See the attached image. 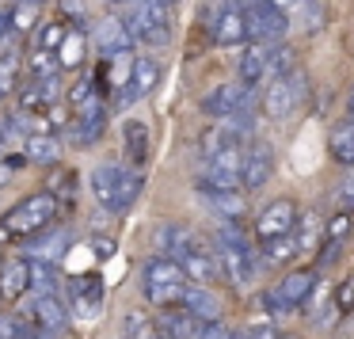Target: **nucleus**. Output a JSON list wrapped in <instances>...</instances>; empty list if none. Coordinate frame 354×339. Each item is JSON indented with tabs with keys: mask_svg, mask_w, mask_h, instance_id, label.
Wrapping results in <instances>:
<instances>
[{
	"mask_svg": "<svg viewBox=\"0 0 354 339\" xmlns=\"http://www.w3.org/2000/svg\"><path fill=\"white\" fill-rule=\"evenodd\" d=\"M160 331H156V320H149V313H141V309H130V313L122 316V331H118V339H156Z\"/></svg>",
	"mask_w": 354,
	"mask_h": 339,
	"instance_id": "nucleus-31",
	"label": "nucleus"
},
{
	"mask_svg": "<svg viewBox=\"0 0 354 339\" xmlns=\"http://www.w3.org/2000/svg\"><path fill=\"white\" fill-rule=\"evenodd\" d=\"M214 255H217V263H221V275H229L232 286H248L255 275H259V252L248 244V237L232 221L217 229Z\"/></svg>",
	"mask_w": 354,
	"mask_h": 339,
	"instance_id": "nucleus-1",
	"label": "nucleus"
},
{
	"mask_svg": "<svg viewBox=\"0 0 354 339\" xmlns=\"http://www.w3.org/2000/svg\"><path fill=\"white\" fill-rule=\"evenodd\" d=\"M270 172H274V153H270V145H267V141H252V145L244 149L240 187H248V191H259V187L270 179Z\"/></svg>",
	"mask_w": 354,
	"mask_h": 339,
	"instance_id": "nucleus-17",
	"label": "nucleus"
},
{
	"mask_svg": "<svg viewBox=\"0 0 354 339\" xmlns=\"http://www.w3.org/2000/svg\"><path fill=\"white\" fill-rule=\"evenodd\" d=\"M16 84H19V54L8 50V54H0V100L16 92Z\"/></svg>",
	"mask_w": 354,
	"mask_h": 339,
	"instance_id": "nucleus-35",
	"label": "nucleus"
},
{
	"mask_svg": "<svg viewBox=\"0 0 354 339\" xmlns=\"http://www.w3.org/2000/svg\"><path fill=\"white\" fill-rule=\"evenodd\" d=\"M69 35V24H46L39 35V50H50V54H57V46H62V39Z\"/></svg>",
	"mask_w": 354,
	"mask_h": 339,
	"instance_id": "nucleus-38",
	"label": "nucleus"
},
{
	"mask_svg": "<svg viewBox=\"0 0 354 339\" xmlns=\"http://www.w3.org/2000/svg\"><path fill=\"white\" fill-rule=\"evenodd\" d=\"M293 221H297V206L290 199H278L270 206H263V214L255 217V232H259V240H267L278 237V232H290Z\"/></svg>",
	"mask_w": 354,
	"mask_h": 339,
	"instance_id": "nucleus-19",
	"label": "nucleus"
},
{
	"mask_svg": "<svg viewBox=\"0 0 354 339\" xmlns=\"http://www.w3.org/2000/svg\"><path fill=\"white\" fill-rule=\"evenodd\" d=\"M267 42H255V46H248L244 54H240V80H244L248 88L263 84L267 80Z\"/></svg>",
	"mask_w": 354,
	"mask_h": 339,
	"instance_id": "nucleus-27",
	"label": "nucleus"
},
{
	"mask_svg": "<svg viewBox=\"0 0 354 339\" xmlns=\"http://www.w3.org/2000/svg\"><path fill=\"white\" fill-rule=\"evenodd\" d=\"M92 39H95V50H100L103 57H122L133 50V35H130V27H126V19H118V16L100 19Z\"/></svg>",
	"mask_w": 354,
	"mask_h": 339,
	"instance_id": "nucleus-16",
	"label": "nucleus"
},
{
	"mask_svg": "<svg viewBox=\"0 0 354 339\" xmlns=\"http://www.w3.org/2000/svg\"><path fill=\"white\" fill-rule=\"evenodd\" d=\"M65 305H69V313L80 316V320L100 316L103 313V282H100V275H77V278H69Z\"/></svg>",
	"mask_w": 354,
	"mask_h": 339,
	"instance_id": "nucleus-9",
	"label": "nucleus"
},
{
	"mask_svg": "<svg viewBox=\"0 0 354 339\" xmlns=\"http://www.w3.org/2000/svg\"><path fill=\"white\" fill-rule=\"evenodd\" d=\"M8 240H12V232L4 229V221H0V244H8Z\"/></svg>",
	"mask_w": 354,
	"mask_h": 339,
	"instance_id": "nucleus-50",
	"label": "nucleus"
},
{
	"mask_svg": "<svg viewBox=\"0 0 354 339\" xmlns=\"http://www.w3.org/2000/svg\"><path fill=\"white\" fill-rule=\"evenodd\" d=\"M126 27H130L133 42L141 46H168L171 39V8L149 4V0H133L126 12Z\"/></svg>",
	"mask_w": 354,
	"mask_h": 339,
	"instance_id": "nucleus-4",
	"label": "nucleus"
},
{
	"mask_svg": "<svg viewBox=\"0 0 354 339\" xmlns=\"http://www.w3.org/2000/svg\"><path fill=\"white\" fill-rule=\"evenodd\" d=\"M244 39H248L244 12L232 8V4H225V8L217 12V19H214V42H217V46H240Z\"/></svg>",
	"mask_w": 354,
	"mask_h": 339,
	"instance_id": "nucleus-22",
	"label": "nucleus"
},
{
	"mask_svg": "<svg viewBox=\"0 0 354 339\" xmlns=\"http://www.w3.org/2000/svg\"><path fill=\"white\" fill-rule=\"evenodd\" d=\"M328 153H331V161H339V164H346V168H354V118H346V122H339L335 130H331Z\"/></svg>",
	"mask_w": 354,
	"mask_h": 339,
	"instance_id": "nucleus-28",
	"label": "nucleus"
},
{
	"mask_svg": "<svg viewBox=\"0 0 354 339\" xmlns=\"http://www.w3.org/2000/svg\"><path fill=\"white\" fill-rule=\"evenodd\" d=\"M141 282H145V297L153 301L156 309L179 305V297H183V290H187L183 267H179V259H168V255H153V259L145 263Z\"/></svg>",
	"mask_w": 354,
	"mask_h": 339,
	"instance_id": "nucleus-3",
	"label": "nucleus"
},
{
	"mask_svg": "<svg viewBox=\"0 0 354 339\" xmlns=\"http://www.w3.org/2000/svg\"><path fill=\"white\" fill-rule=\"evenodd\" d=\"M122 145H126V156H130L133 164H145L149 161V126L138 122V118H130V122L122 126Z\"/></svg>",
	"mask_w": 354,
	"mask_h": 339,
	"instance_id": "nucleus-29",
	"label": "nucleus"
},
{
	"mask_svg": "<svg viewBox=\"0 0 354 339\" xmlns=\"http://www.w3.org/2000/svg\"><path fill=\"white\" fill-rule=\"evenodd\" d=\"M103 126H107V103H103L100 95H92V100H84L77 107V115L69 118L65 138H69L77 149H92L95 141L103 138Z\"/></svg>",
	"mask_w": 354,
	"mask_h": 339,
	"instance_id": "nucleus-6",
	"label": "nucleus"
},
{
	"mask_svg": "<svg viewBox=\"0 0 354 339\" xmlns=\"http://www.w3.org/2000/svg\"><path fill=\"white\" fill-rule=\"evenodd\" d=\"M252 103V88L240 80V84H217L214 92L202 100V115H209V118H229L232 111H240V107H248Z\"/></svg>",
	"mask_w": 354,
	"mask_h": 339,
	"instance_id": "nucleus-15",
	"label": "nucleus"
},
{
	"mask_svg": "<svg viewBox=\"0 0 354 339\" xmlns=\"http://www.w3.org/2000/svg\"><path fill=\"white\" fill-rule=\"evenodd\" d=\"M313 286H316V271H293V275H286L274 290L263 293V305H267L270 313H290V309L305 305Z\"/></svg>",
	"mask_w": 354,
	"mask_h": 339,
	"instance_id": "nucleus-8",
	"label": "nucleus"
},
{
	"mask_svg": "<svg viewBox=\"0 0 354 339\" xmlns=\"http://www.w3.org/2000/svg\"><path fill=\"white\" fill-rule=\"evenodd\" d=\"M27 164V156H8V161H0V183H8L12 172H19Z\"/></svg>",
	"mask_w": 354,
	"mask_h": 339,
	"instance_id": "nucleus-45",
	"label": "nucleus"
},
{
	"mask_svg": "<svg viewBox=\"0 0 354 339\" xmlns=\"http://www.w3.org/2000/svg\"><path fill=\"white\" fill-rule=\"evenodd\" d=\"M24 153H27V161H35V164H50L57 156V138L54 134H31V138L24 141Z\"/></svg>",
	"mask_w": 354,
	"mask_h": 339,
	"instance_id": "nucleus-33",
	"label": "nucleus"
},
{
	"mask_svg": "<svg viewBox=\"0 0 354 339\" xmlns=\"http://www.w3.org/2000/svg\"><path fill=\"white\" fill-rule=\"evenodd\" d=\"M293 237H297V248H301V252H305V248H313L316 240L324 237V217L316 214V210L297 214V221H293Z\"/></svg>",
	"mask_w": 354,
	"mask_h": 339,
	"instance_id": "nucleus-30",
	"label": "nucleus"
},
{
	"mask_svg": "<svg viewBox=\"0 0 354 339\" xmlns=\"http://www.w3.org/2000/svg\"><path fill=\"white\" fill-rule=\"evenodd\" d=\"M351 297H354V282H343V286H339L335 305H339V309H351Z\"/></svg>",
	"mask_w": 354,
	"mask_h": 339,
	"instance_id": "nucleus-48",
	"label": "nucleus"
},
{
	"mask_svg": "<svg viewBox=\"0 0 354 339\" xmlns=\"http://www.w3.org/2000/svg\"><path fill=\"white\" fill-rule=\"evenodd\" d=\"M179 267H183V275L191 278V282H198V286H209L217 275H221V263H217V255L209 252V248H202L198 240L187 248V255L179 259Z\"/></svg>",
	"mask_w": 354,
	"mask_h": 339,
	"instance_id": "nucleus-18",
	"label": "nucleus"
},
{
	"mask_svg": "<svg viewBox=\"0 0 354 339\" xmlns=\"http://www.w3.org/2000/svg\"><path fill=\"white\" fill-rule=\"evenodd\" d=\"M31 4H39V0H31Z\"/></svg>",
	"mask_w": 354,
	"mask_h": 339,
	"instance_id": "nucleus-58",
	"label": "nucleus"
},
{
	"mask_svg": "<svg viewBox=\"0 0 354 339\" xmlns=\"http://www.w3.org/2000/svg\"><path fill=\"white\" fill-rule=\"evenodd\" d=\"M92 95H95V80H92V77H80L77 84L69 88V95H65V103H69V107L77 111L80 103H84V100H92Z\"/></svg>",
	"mask_w": 354,
	"mask_h": 339,
	"instance_id": "nucleus-39",
	"label": "nucleus"
},
{
	"mask_svg": "<svg viewBox=\"0 0 354 339\" xmlns=\"http://www.w3.org/2000/svg\"><path fill=\"white\" fill-rule=\"evenodd\" d=\"M107 4H115V8H118V4H133V0H107Z\"/></svg>",
	"mask_w": 354,
	"mask_h": 339,
	"instance_id": "nucleus-54",
	"label": "nucleus"
},
{
	"mask_svg": "<svg viewBox=\"0 0 354 339\" xmlns=\"http://www.w3.org/2000/svg\"><path fill=\"white\" fill-rule=\"evenodd\" d=\"M77 172L73 168H65V172H54V176H46V191L54 194L57 202H73L77 199Z\"/></svg>",
	"mask_w": 354,
	"mask_h": 339,
	"instance_id": "nucleus-34",
	"label": "nucleus"
},
{
	"mask_svg": "<svg viewBox=\"0 0 354 339\" xmlns=\"http://www.w3.org/2000/svg\"><path fill=\"white\" fill-rule=\"evenodd\" d=\"M198 316L187 313L183 305H164L160 316H156V331L168 339H198Z\"/></svg>",
	"mask_w": 354,
	"mask_h": 339,
	"instance_id": "nucleus-20",
	"label": "nucleus"
},
{
	"mask_svg": "<svg viewBox=\"0 0 354 339\" xmlns=\"http://www.w3.org/2000/svg\"><path fill=\"white\" fill-rule=\"evenodd\" d=\"M57 206H62V202H57L50 191L27 194L19 206H12L8 214H4V229H8L12 237H31V232H39V229H46V225H54Z\"/></svg>",
	"mask_w": 354,
	"mask_h": 339,
	"instance_id": "nucleus-5",
	"label": "nucleus"
},
{
	"mask_svg": "<svg viewBox=\"0 0 354 339\" xmlns=\"http://www.w3.org/2000/svg\"><path fill=\"white\" fill-rule=\"evenodd\" d=\"M31 290L35 293H57V267L54 263H31Z\"/></svg>",
	"mask_w": 354,
	"mask_h": 339,
	"instance_id": "nucleus-36",
	"label": "nucleus"
},
{
	"mask_svg": "<svg viewBox=\"0 0 354 339\" xmlns=\"http://www.w3.org/2000/svg\"><path fill=\"white\" fill-rule=\"evenodd\" d=\"M149 4H160V8H171V0H149Z\"/></svg>",
	"mask_w": 354,
	"mask_h": 339,
	"instance_id": "nucleus-53",
	"label": "nucleus"
},
{
	"mask_svg": "<svg viewBox=\"0 0 354 339\" xmlns=\"http://www.w3.org/2000/svg\"><path fill=\"white\" fill-rule=\"evenodd\" d=\"M286 73H293V50L290 46L267 50V80L270 77H286Z\"/></svg>",
	"mask_w": 354,
	"mask_h": 339,
	"instance_id": "nucleus-37",
	"label": "nucleus"
},
{
	"mask_svg": "<svg viewBox=\"0 0 354 339\" xmlns=\"http://www.w3.org/2000/svg\"><path fill=\"white\" fill-rule=\"evenodd\" d=\"M80 57H84V31H80V27H69V35H65L62 46H57V65H62V69H77Z\"/></svg>",
	"mask_w": 354,
	"mask_h": 339,
	"instance_id": "nucleus-32",
	"label": "nucleus"
},
{
	"mask_svg": "<svg viewBox=\"0 0 354 339\" xmlns=\"http://www.w3.org/2000/svg\"><path fill=\"white\" fill-rule=\"evenodd\" d=\"M198 194L206 199V206L214 210V214H221L225 221H240L244 217V210H248V202H244V194L236 191V187H198Z\"/></svg>",
	"mask_w": 354,
	"mask_h": 339,
	"instance_id": "nucleus-21",
	"label": "nucleus"
},
{
	"mask_svg": "<svg viewBox=\"0 0 354 339\" xmlns=\"http://www.w3.org/2000/svg\"><path fill=\"white\" fill-rule=\"evenodd\" d=\"M335 206L343 210V214H351V210H354V176L343 179V187H339V194H335Z\"/></svg>",
	"mask_w": 354,
	"mask_h": 339,
	"instance_id": "nucleus-42",
	"label": "nucleus"
},
{
	"mask_svg": "<svg viewBox=\"0 0 354 339\" xmlns=\"http://www.w3.org/2000/svg\"><path fill=\"white\" fill-rule=\"evenodd\" d=\"M259 263H267V267H278V263H290L293 255L301 252L297 248V237H293V229L290 232H278V237H267V240H259Z\"/></svg>",
	"mask_w": 354,
	"mask_h": 339,
	"instance_id": "nucleus-24",
	"label": "nucleus"
},
{
	"mask_svg": "<svg viewBox=\"0 0 354 339\" xmlns=\"http://www.w3.org/2000/svg\"><path fill=\"white\" fill-rule=\"evenodd\" d=\"M156 339H168V336H156Z\"/></svg>",
	"mask_w": 354,
	"mask_h": 339,
	"instance_id": "nucleus-57",
	"label": "nucleus"
},
{
	"mask_svg": "<svg viewBox=\"0 0 354 339\" xmlns=\"http://www.w3.org/2000/svg\"><path fill=\"white\" fill-rule=\"evenodd\" d=\"M92 194L107 214H126L141 194V176L133 168L100 164V168L92 172Z\"/></svg>",
	"mask_w": 354,
	"mask_h": 339,
	"instance_id": "nucleus-2",
	"label": "nucleus"
},
{
	"mask_svg": "<svg viewBox=\"0 0 354 339\" xmlns=\"http://www.w3.org/2000/svg\"><path fill=\"white\" fill-rule=\"evenodd\" d=\"M244 19H248V35H252L255 42H274L286 35V12L278 8V4H270V0H255V4H248L244 8Z\"/></svg>",
	"mask_w": 354,
	"mask_h": 339,
	"instance_id": "nucleus-10",
	"label": "nucleus"
},
{
	"mask_svg": "<svg viewBox=\"0 0 354 339\" xmlns=\"http://www.w3.org/2000/svg\"><path fill=\"white\" fill-rule=\"evenodd\" d=\"M24 328V316H0V339H16Z\"/></svg>",
	"mask_w": 354,
	"mask_h": 339,
	"instance_id": "nucleus-44",
	"label": "nucleus"
},
{
	"mask_svg": "<svg viewBox=\"0 0 354 339\" xmlns=\"http://www.w3.org/2000/svg\"><path fill=\"white\" fill-rule=\"evenodd\" d=\"M73 248V232L69 229H39V232H31V240H24V255L27 259H39V263H62L65 259V252Z\"/></svg>",
	"mask_w": 354,
	"mask_h": 339,
	"instance_id": "nucleus-13",
	"label": "nucleus"
},
{
	"mask_svg": "<svg viewBox=\"0 0 354 339\" xmlns=\"http://www.w3.org/2000/svg\"><path fill=\"white\" fill-rule=\"evenodd\" d=\"M8 27H12V16H8V12H0V39L8 35Z\"/></svg>",
	"mask_w": 354,
	"mask_h": 339,
	"instance_id": "nucleus-49",
	"label": "nucleus"
},
{
	"mask_svg": "<svg viewBox=\"0 0 354 339\" xmlns=\"http://www.w3.org/2000/svg\"><path fill=\"white\" fill-rule=\"evenodd\" d=\"M240 168H244V149L225 145L221 153H214L206 161V172L198 176V187H240Z\"/></svg>",
	"mask_w": 354,
	"mask_h": 339,
	"instance_id": "nucleus-11",
	"label": "nucleus"
},
{
	"mask_svg": "<svg viewBox=\"0 0 354 339\" xmlns=\"http://www.w3.org/2000/svg\"><path fill=\"white\" fill-rule=\"evenodd\" d=\"M27 286H31V263L27 259H12L0 267V297L16 301V297H24Z\"/></svg>",
	"mask_w": 354,
	"mask_h": 339,
	"instance_id": "nucleus-23",
	"label": "nucleus"
},
{
	"mask_svg": "<svg viewBox=\"0 0 354 339\" xmlns=\"http://www.w3.org/2000/svg\"><path fill=\"white\" fill-rule=\"evenodd\" d=\"M301 95H305V77H301V73H286V77H270L267 92H263V111H267V118H274V122H282V118H290L293 111H297Z\"/></svg>",
	"mask_w": 354,
	"mask_h": 339,
	"instance_id": "nucleus-7",
	"label": "nucleus"
},
{
	"mask_svg": "<svg viewBox=\"0 0 354 339\" xmlns=\"http://www.w3.org/2000/svg\"><path fill=\"white\" fill-rule=\"evenodd\" d=\"M278 339H297V336H282V331H278Z\"/></svg>",
	"mask_w": 354,
	"mask_h": 339,
	"instance_id": "nucleus-55",
	"label": "nucleus"
},
{
	"mask_svg": "<svg viewBox=\"0 0 354 339\" xmlns=\"http://www.w3.org/2000/svg\"><path fill=\"white\" fill-rule=\"evenodd\" d=\"M62 16H65V24H69V27H80V31H84V24H88L84 0H62Z\"/></svg>",
	"mask_w": 354,
	"mask_h": 339,
	"instance_id": "nucleus-40",
	"label": "nucleus"
},
{
	"mask_svg": "<svg viewBox=\"0 0 354 339\" xmlns=\"http://www.w3.org/2000/svg\"><path fill=\"white\" fill-rule=\"evenodd\" d=\"M346 111H351V118H354V88H351V100H346Z\"/></svg>",
	"mask_w": 354,
	"mask_h": 339,
	"instance_id": "nucleus-51",
	"label": "nucleus"
},
{
	"mask_svg": "<svg viewBox=\"0 0 354 339\" xmlns=\"http://www.w3.org/2000/svg\"><path fill=\"white\" fill-rule=\"evenodd\" d=\"M179 305H183L187 313H194L198 320H221V305H217V297L206 290V286H187L183 297H179Z\"/></svg>",
	"mask_w": 354,
	"mask_h": 339,
	"instance_id": "nucleus-25",
	"label": "nucleus"
},
{
	"mask_svg": "<svg viewBox=\"0 0 354 339\" xmlns=\"http://www.w3.org/2000/svg\"><path fill=\"white\" fill-rule=\"evenodd\" d=\"M92 252L107 259V255H115V240L111 237H92Z\"/></svg>",
	"mask_w": 354,
	"mask_h": 339,
	"instance_id": "nucleus-46",
	"label": "nucleus"
},
{
	"mask_svg": "<svg viewBox=\"0 0 354 339\" xmlns=\"http://www.w3.org/2000/svg\"><path fill=\"white\" fill-rule=\"evenodd\" d=\"M194 244L191 229H183V225H160L156 229V248H160V255H168V259H183L187 248Z\"/></svg>",
	"mask_w": 354,
	"mask_h": 339,
	"instance_id": "nucleus-26",
	"label": "nucleus"
},
{
	"mask_svg": "<svg viewBox=\"0 0 354 339\" xmlns=\"http://www.w3.org/2000/svg\"><path fill=\"white\" fill-rule=\"evenodd\" d=\"M0 267H4V255H0Z\"/></svg>",
	"mask_w": 354,
	"mask_h": 339,
	"instance_id": "nucleus-56",
	"label": "nucleus"
},
{
	"mask_svg": "<svg viewBox=\"0 0 354 339\" xmlns=\"http://www.w3.org/2000/svg\"><path fill=\"white\" fill-rule=\"evenodd\" d=\"M346 229H351V214H343V210H339V214L328 221V240H343Z\"/></svg>",
	"mask_w": 354,
	"mask_h": 339,
	"instance_id": "nucleus-43",
	"label": "nucleus"
},
{
	"mask_svg": "<svg viewBox=\"0 0 354 339\" xmlns=\"http://www.w3.org/2000/svg\"><path fill=\"white\" fill-rule=\"evenodd\" d=\"M4 145H8V141H4V126H0V156H4Z\"/></svg>",
	"mask_w": 354,
	"mask_h": 339,
	"instance_id": "nucleus-52",
	"label": "nucleus"
},
{
	"mask_svg": "<svg viewBox=\"0 0 354 339\" xmlns=\"http://www.w3.org/2000/svg\"><path fill=\"white\" fill-rule=\"evenodd\" d=\"M248 339H278V331L270 328V324H255V328H244Z\"/></svg>",
	"mask_w": 354,
	"mask_h": 339,
	"instance_id": "nucleus-47",
	"label": "nucleus"
},
{
	"mask_svg": "<svg viewBox=\"0 0 354 339\" xmlns=\"http://www.w3.org/2000/svg\"><path fill=\"white\" fill-rule=\"evenodd\" d=\"M236 331L232 328H225L221 320H202L198 324V339H232Z\"/></svg>",
	"mask_w": 354,
	"mask_h": 339,
	"instance_id": "nucleus-41",
	"label": "nucleus"
},
{
	"mask_svg": "<svg viewBox=\"0 0 354 339\" xmlns=\"http://www.w3.org/2000/svg\"><path fill=\"white\" fill-rule=\"evenodd\" d=\"M156 80H160V65H156L149 54L133 57V65H130V80H122V84H118V92H115V107L122 111V107H130L133 100L149 95V92L156 88Z\"/></svg>",
	"mask_w": 354,
	"mask_h": 339,
	"instance_id": "nucleus-12",
	"label": "nucleus"
},
{
	"mask_svg": "<svg viewBox=\"0 0 354 339\" xmlns=\"http://www.w3.org/2000/svg\"><path fill=\"white\" fill-rule=\"evenodd\" d=\"M24 320H39V328H46V336H62L69 328V309L57 293H35L31 305L24 309Z\"/></svg>",
	"mask_w": 354,
	"mask_h": 339,
	"instance_id": "nucleus-14",
	"label": "nucleus"
}]
</instances>
